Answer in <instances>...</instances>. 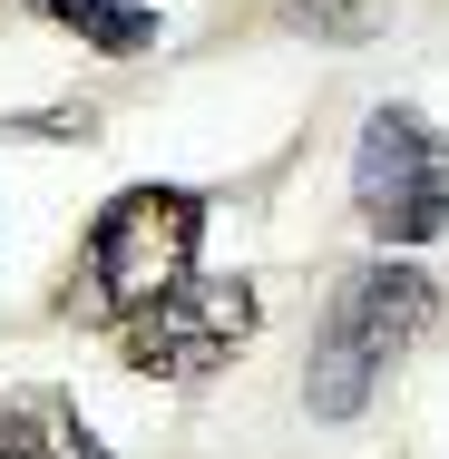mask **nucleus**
<instances>
[{"label":"nucleus","mask_w":449,"mask_h":459,"mask_svg":"<svg viewBox=\"0 0 449 459\" xmlns=\"http://www.w3.org/2000/svg\"><path fill=\"white\" fill-rule=\"evenodd\" d=\"M195 245H205V195L195 186H127V195L98 205L89 245L59 283V313L69 323H127L167 283L195 274Z\"/></svg>","instance_id":"1"},{"label":"nucleus","mask_w":449,"mask_h":459,"mask_svg":"<svg viewBox=\"0 0 449 459\" xmlns=\"http://www.w3.org/2000/svg\"><path fill=\"white\" fill-rule=\"evenodd\" d=\"M430 313H440V283L420 264H391L381 255V264L342 274L323 333H313V362H303V411L313 420H361L371 391L391 381V362L430 333Z\"/></svg>","instance_id":"2"},{"label":"nucleus","mask_w":449,"mask_h":459,"mask_svg":"<svg viewBox=\"0 0 449 459\" xmlns=\"http://www.w3.org/2000/svg\"><path fill=\"white\" fill-rule=\"evenodd\" d=\"M255 333H264V303H255V283L245 274H186L167 283L147 313H127L117 323V362L147 371V381H215V371H235L255 352Z\"/></svg>","instance_id":"3"},{"label":"nucleus","mask_w":449,"mask_h":459,"mask_svg":"<svg viewBox=\"0 0 449 459\" xmlns=\"http://www.w3.org/2000/svg\"><path fill=\"white\" fill-rule=\"evenodd\" d=\"M352 205L381 245H430L449 225V137L420 108H371L352 137Z\"/></svg>","instance_id":"4"},{"label":"nucleus","mask_w":449,"mask_h":459,"mask_svg":"<svg viewBox=\"0 0 449 459\" xmlns=\"http://www.w3.org/2000/svg\"><path fill=\"white\" fill-rule=\"evenodd\" d=\"M0 459H108V440L79 420L69 391L30 381V391H0Z\"/></svg>","instance_id":"5"},{"label":"nucleus","mask_w":449,"mask_h":459,"mask_svg":"<svg viewBox=\"0 0 449 459\" xmlns=\"http://www.w3.org/2000/svg\"><path fill=\"white\" fill-rule=\"evenodd\" d=\"M39 20H59V30H79L89 49H108V59H137V49H157V10L147 0H30Z\"/></svg>","instance_id":"6"},{"label":"nucleus","mask_w":449,"mask_h":459,"mask_svg":"<svg viewBox=\"0 0 449 459\" xmlns=\"http://www.w3.org/2000/svg\"><path fill=\"white\" fill-rule=\"evenodd\" d=\"M283 20L313 30V39H371L381 30V0H283Z\"/></svg>","instance_id":"7"}]
</instances>
